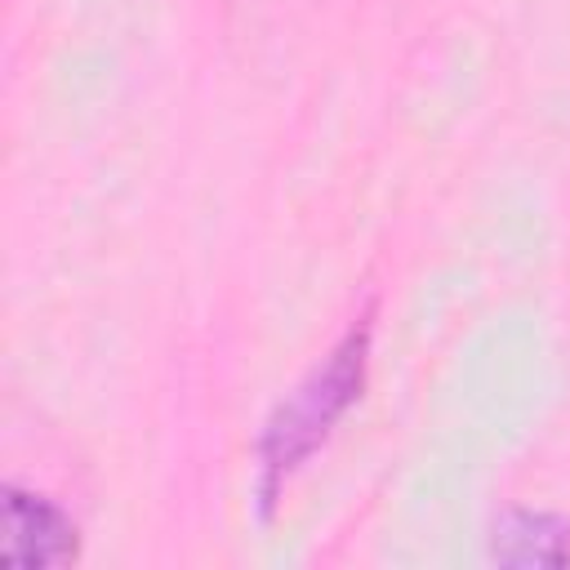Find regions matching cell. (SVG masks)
<instances>
[{
  "label": "cell",
  "mask_w": 570,
  "mask_h": 570,
  "mask_svg": "<svg viewBox=\"0 0 570 570\" xmlns=\"http://www.w3.org/2000/svg\"><path fill=\"white\" fill-rule=\"evenodd\" d=\"M370 316H361L334 347L330 356L272 410L263 441H258V468H263V494H276V485L334 432V423L352 410L365 383L370 365Z\"/></svg>",
  "instance_id": "cell-1"
},
{
  "label": "cell",
  "mask_w": 570,
  "mask_h": 570,
  "mask_svg": "<svg viewBox=\"0 0 570 570\" xmlns=\"http://www.w3.org/2000/svg\"><path fill=\"white\" fill-rule=\"evenodd\" d=\"M4 534H0V557L13 570H58L71 566L80 552V530L76 521L49 503L45 494H31L22 485H4Z\"/></svg>",
  "instance_id": "cell-2"
},
{
  "label": "cell",
  "mask_w": 570,
  "mask_h": 570,
  "mask_svg": "<svg viewBox=\"0 0 570 570\" xmlns=\"http://www.w3.org/2000/svg\"><path fill=\"white\" fill-rule=\"evenodd\" d=\"M490 561L521 570H557L570 566V521L557 512L508 508L490 525Z\"/></svg>",
  "instance_id": "cell-3"
}]
</instances>
